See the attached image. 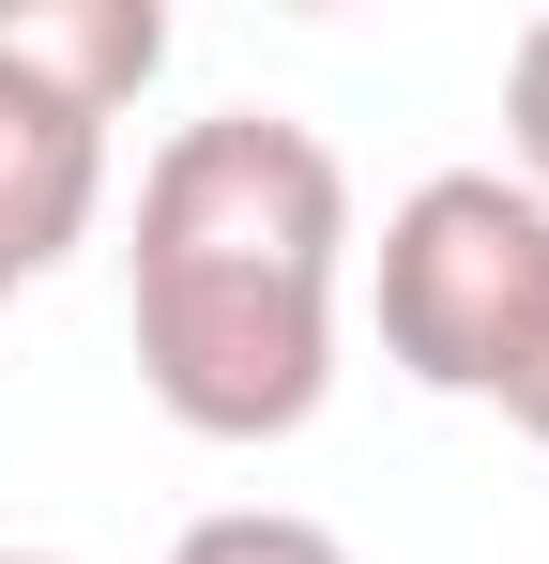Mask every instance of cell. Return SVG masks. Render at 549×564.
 I'll list each match as a JSON object with an SVG mask.
<instances>
[{
  "label": "cell",
  "mask_w": 549,
  "mask_h": 564,
  "mask_svg": "<svg viewBox=\"0 0 549 564\" xmlns=\"http://www.w3.org/2000/svg\"><path fill=\"white\" fill-rule=\"evenodd\" d=\"M336 275H352V169L290 107L183 122L138 184L122 321L138 381L198 443H290L336 397Z\"/></svg>",
  "instance_id": "cell-1"
},
{
  "label": "cell",
  "mask_w": 549,
  "mask_h": 564,
  "mask_svg": "<svg viewBox=\"0 0 549 564\" xmlns=\"http://www.w3.org/2000/svg\"><path fill=\"white\" fill-rule=\"evenodd\" d=\"M549 305V214L504 169H428L381 214V351L428 397H504Z\"/></svg>",
  "instance_id": "cell-2"
},
{
  "label": "cell",
  "mask_w": 549,
  "mask_h": 564,
  "mask_svg": "<svg viewBox=\"0 0 549 564\" xmlns=\"http://www.w3.org/2000/svg\"><path fill=\"white\" fill-rule=\"evenodd\" d=\"M0 77L46 107H77L92 138L169 77V15L153 0H0Z\"/></svg>",
  "instance_id": "cell-3"
},
{
  "label": "cell",
  "mask_w": 549,
  "mask_h": 564,
  "mask_svg": "<svg viewBox=\"0 0 549 564\" xmlns=\"http://www.w3.org/2000/svg\"><path fill=\"white\" fill-rule=\"evenodd\" d=\"M92 198H107V138H92L77 107H46V93L0 77V290L46 275L92 229Z\"/></svg>",
  "instance_id": "cell-4"
},
{
  "label": "cell",
  "mask_w": 549,
  "mask_h": 564,
  "mask_svg": "<svg viewBox=\"0 0 549 564\" xmlns=\"http://www.w3.org/2000/svg\"><path fill=\"white\" fill-rule=\"evenodd\" d=\"M169 564H352L321 519H290V503H214V519H183Z\"/></svg>",
  "instance_id": "cell-5"
},
{
  "label": "cell",
  "mask_w": 549,
  "mask_h": 564,
  "mask_svg": "<svg viewBox=\"0 0 549 564\" xmlns=\"http://www.w3.org/2000/svg\"><path fill=\"white\" fill-rule=\"evenodd\" d=\"M504 184L549 214V15L519 31V62H504Z\"/></svg>",
  "instance_id": "cell-6"
},
{
  "label": "cell",
  "mask_w": 549,
  "mask_h": 564,
  "mask_svg": "<svg viewBox=\"0 0 549 564\" xmlns=\"http://www.w3.org/2000/svg\"><path fill=\"white\" fill-rule=\"evenodd\" d=\"M519 443H549V305H535V336H519V367H504V397H488Z\"/></svg>",
  "instance_id": "cell-7"
},
{
  "label": "cell",
  "mask_w": 549,
  "mask_h": 564,
  "mask_svg": "<svg viewBox=\"0 0 549 564\" xmlns=\"http://www.w3.org/2000/svg\"><path fill=\"white\" fill-rule=\"evenodd\" d=\"M0 564H62V550H0Z\"/></svg>",
  "instance_id": "cell-8"
},
{
  "label": "cell",
  "mask_w": 549,
  "mask_h": 564,
  "mask_svg": "<svg viewBox=\"0 0 549 564\" xmlns=\"http://www.w3.org/2000/svg\"><path fill=\"white\" fill-rule=\"evenodd\" d=\"M0 305H15V290H0Z\"/></svg>",
  "instance_id": "cell-9"
}]
</instances>
